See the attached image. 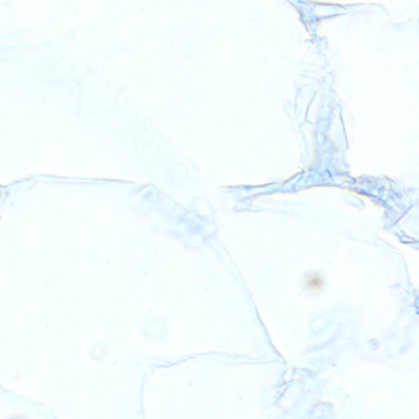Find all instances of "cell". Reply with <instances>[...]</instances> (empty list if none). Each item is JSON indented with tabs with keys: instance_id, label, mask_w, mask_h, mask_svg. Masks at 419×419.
I'll return each instance as SVG.
<instances>
[{
	"instance_id": "obj_1",
	"label": "cell",
	"mask_w": 419,
	"mask_h": 419,
	"mask_svg": "<svg viewBox=\"0 0 419 419\" xmlns=\"http://www.w3.org/2000/svg\"><path fill=\"white\" fill-rule=\"evenodd\" d=\"M305 284H306L309 290L312 291V292H316V291H319V289H321L322 286L323 284V280L319 274H310L306 278Z\"/></svg>"
}]
</instances>
